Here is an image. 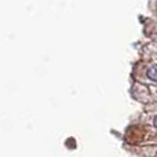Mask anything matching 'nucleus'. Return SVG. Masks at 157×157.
I'll use <instances>...</instances> for the list:
<instances>
[{"instance_id":"f03ea898","label":"nucleus","mask_w":157,"mask_h":157,"mask_svg":"<svg viewBox=\"0 0 157 157\" xmlns=\"http://www.w3.org/2000/svg\"><path fill=\"white\" fill-rule=\"evenodd\" d=\"M155 127L157 128V117H156V119H155Z\"/></svg>"},{"instance_id":"f257e3e1","label":"nucleus","mask_w":157,"mask_h":157,"mask_svg":"<svg viewBox=\"0 0 157 157\" xmlns=\"http://www.w3.org/2000/svg\"><path fill=\"white\" fill-rule=\"evenodd\" d=\"M147 76H149V78H152L153 81H157V65L152 66V68L147 71Z\"/></svg>"}]
</instances>
